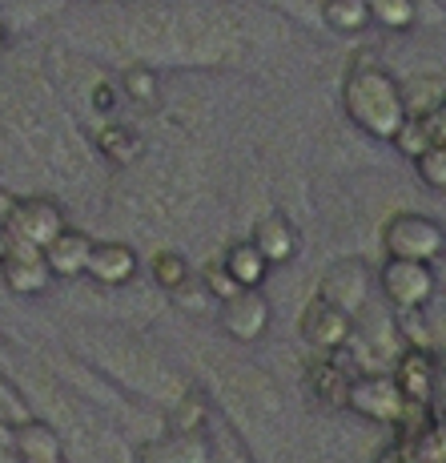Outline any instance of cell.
Masks as SVG:
<instances>
[{"mask_svg":"<svg viewBox=\"0 0 446 463\" xmlns=\"http://www.w3.org/2000/svg\"><path fill=\"white\" fill-rule=\"evenodd\" d=\"M0 279H5V287L13 290V295L33 298V295H41V290L49 287L52 274H49V266H44V250H41V246H33V242H24V238L8 234L5 258H0Z\"/></svg>","mask_w":446,"mask_h":463,"instance_id":"8992f818","label":"cell"},{"mask_svg":"<svg viewBox=\"0 0 446 463\" xmlns=\"http://www.w3.org/2000/svg\"><path fill=\"white\" fill-rule=\"evenodd\" d=\"M141 463H209V443L201 431H173V439L141 451Z\"/></svg>","mask_w":446,"mask_h":463,"instance_id":"2e32d148","label":"cell"},{"mask_svg":"<svg viewBox=\"0 0 446 463\" xmlns=\"http://www.w3.org/2000/svg\"><path fill=\"white\" fill-rule=\"evenodd\" d=\"M88 250H93V238H88L85 230L65 226L49 246H44V266H49L52 279H81Z\"/></svg>","mask_w":446,"mask_h":463,"instance_id":"4fadbf2b","label":"cell"},{"mask_svg":"<svg viewBox=\"0 0 446 463\" xmlns=\"http://www.w3.org/2000/svg\"><path fill=\"white\" fill-rule=\"evenodd\" d=\"M85 274L93 282H101V287H129L137 279V254L125 242H93Z\"/></svg>","mask_w":446,"mask_h":463,"instance_id":"7c38bea8","label":"cell"},{"mask_svg":"<svg viewBox=\"0 0 446 463\" xmlns=\"http://www.w3.org/2000/svg\"><path fill=\"white\" fill-rule=\"evenodd\" d=\"M418 118L426 121V133H431V141L446 146V101H439L431 113H418Z\"/></svg>","mask_w":446,"mask_h":463,"instance_id":"f546056e","label":"cell"},{"mask_svg":"<svg viewBox=\"0 0 446 463\" xmlns=\"http://www.w3.org/2000/svg\"><path fill=\"white\" fill-rule=\"evenodd\" d=\"M366 290H370V266L362 258H338L326 266L322 282H318V298L334 302L346 315L366 307Z\"/></svg>","mask_w":446,"mask_h":463,"instance_id":"ba28073f","label":"cell"},{"mask_svg":"<svg viewBox=\"0 0 446 463\" xmlns=\"http://www.w3.org/2000/svg\"><path fill=\"white\" fill-rule=\"evenodd\" d=\"M5 234H13V238H24V242H33V246H49L52 238L60 234V230L69 226V213L60 202H52V198H44V194H29V198H13L8 202V210H5Z\"/></svg>","mask_w":446,"mask_h":463,"instance_id":"277c9868","label":"cell"},{"mask_svg":"<svg viewBox=\"0 0 446 463\" xmlns=\"http://www.w3.org/2000/svg\"><path fill=\"white\" fill-rule=\"evenodd\" d=\"M201 420H205V403L198 395H185L181 411L173 415V431H201Z\"/></svg>","mask_w":446,"mask_h":463,"instance_id":"83f0119b","label":"cell"},{"mask_svg":"<svg viewBox=\"0 0 446 463\" xmlns=\"http://www.w3.org/2000/svg\"><path fill=\"white\" fill-rule=\"evenodd\" d=\"M298 331L314 351L338 354V351H346V343H350V335H354V315H346V310H338L334 302L314 295L306 302V310H302Z\"/></svg>","mask_w":446,"mask_h":463,"instance_id":"52a82bcc","label":"cell"},{"mask_svg":"<svg viewBox=\"0 0 446 463\" xmlns=\"http://www.w3.org/2000/svg\"><path fill=\"white\" fill-rule=\"evenodd\" d=\"M221 266L229 270V279L237 282L242 290H262V282H265V274H270V262L262 258V250H257L254 242H229L226 246V254L218 258Z\"/></svg>","mask_w":446,"mask_h":463,"instance_id":"9a60e30c","label":"cell"},{"mask_svg":"<svg viewBox=\"0 0 446 463\" xmlns=\"http://www.w3.org/2000/svg\"><path fill=\"white\" fill-rule=\"evenodd\" d=\"M5 246H8V234H5V222H0V258H5Z\"/></svg>","mask_w":446,"mask_h":463,"instance_id":"e575fe53","label":"cell"},{"mask_svg":"<svg viewBox=\"0 0 446 463\" xmlns=\"http://www.w3.org/2000/svg\"><path fill=\"white\" fill-rule=\"evenodd\" d=\"M8 49V21H5V8H0V52Z\"/></svg>","mask_w":446,"mask_h":463,"instance_id":"1f68e13d","label":"cell"},{"mask_svg":"<svg viewBox=\"0 0 446 463\" xmlns=\"http://www.w3.org/2000/svg\"><path fill=\"white\" fill-rule=\"evenodd\" d=\"M249 242L262 250V258L270 266H285L293 254L302 250V234H298V226L290 222V213H282V210H270V213H262V218L254 222V234H249Z\"/></svg>","mask_w":446,"mask_h":463,"instance_id":"30bf717a","label":"cell"},{"mask_svg":"<svg viewBox=\"0 0 446 463\" xmlns=\"http://www.w3.org/2000/svg\"><path fill=\"white\" fill-rule=\"evenodd\" d=\"M218 326L234 343H257L270 326V302L262 298V290H237L234 298L218 302Z\"/></svg>","mask_w":446,"mask_h":463,"instance_id":"9c48e42d","label":"cell"},{"mask_svg":"<svg viewBox=\"0 0 446 463\" xmlns=\"http://www.w3.org/2000/svg\"><path fill=\"white\" fill-rule=\"evenodd\" d=\"M21 463H65V456H33V459H21Z\"/></svg>","mask_w":446,"mask_h":463,"instance_id":"836d02e7","label":"cell"},{"mask_svg":"<svg viewBox=\"0 0 446 463\" xmlns=\"http://www.w3.org/2000/svg\"><path fill=\"white\" fill-rule=\"evenodd\" d=\"M8 443H13L16 459H33V456H65V448H60V435L52 431L49 423L41 420H21L8 431Z\"/></svg>","mask_w":446,"mask_h":463,"instance_id":"e0dca14e","label":"cell"},{"mask_svg":"<svg viewBox=\"0 0 446 463\" xmlns=\"http://www.w3.org/2000/svg\"><path fill=\"white\" fill-rule=\"evenodd\" d=\"M414 165H418V177H423L431 190H446V146L431 141V146L414 157Z\"/></svg>","mask_w":446,"mask_h":463,"instance_id":"cb8c5ba5","label":"cell"},{"mask_svg":"<svg viewBox=\"0 0 446 463\" xmlns=\"http://www.w3.org/2000/svg\"><path fill=\"white\" fill-rule=\"evenodd\" d=\"M439 391H442V395H446V354H442V359H439V387H434V395H439Z\"/></svg>","mask_w":446,"mask_h":463,"instance_id":"d6a6232c","label":"cell"},{"mask_svg":"<svg viewBox=\"0 0 446 463\" xmlns=\"http://www.w3.org/2000/svg\"><path fill=\"white\" fill-rule=\"evenodd\" d=\"M378 287L395 310H418L434 298V270L431 262H414V258H386L378 270Z\"/></svg>","mask_w":446,"mask_h":463,"instance_id":"5b68a950","label":"cell"},{"mask_svg":"<svg viewBox=\"0 0 446 463\" xmlns=\"http://www.w3.org/2000/svg\"><path fill=\"white\" fill-rule=\"evenodd\" d=\"M395 383L403 387L406 403L431 407L434 387H439V359H434L426 346H410V351H403V359H398V367H395Z\"/></svg>","mask_w":446,"mask_h":463,"instance_id":"8fae6325","label":"cell"},{"mask_svg":"<svg viewBox=\"0 0 446 463\" xmlns=\"http://www.w3.org/2000/svg\"><path fill=\"white\" fill-rule=\"evenodd\" d=\"M382 246L390 258H414V262H434L446 250V230L426 213L403 210L382 226Z\"/></svg>","mask_w":446,"mask_h":463,"instance_id":"7a4b0ae2","label":"cell"},{"mask_svg":"<svg viewBox=\"0 0 446 463\" xmlns=\"http://www.w3.org/2000/svg\"><path fill=\"white\" fill-rule=\"evenodd\" d=\"M370 24H382L390 33H406L418 24L414 0H370Z\"/></svg>","mask_w":446,"mask_h":463,"instance_id":"44dd1931","label":"cell"},{"mask_svg":"<svg viewBox=\"0 0 446 463\" xmlns=\"http://www.w3.org/2000/svg\"><path fill=\"white\" fill-rule=\"evenodd\" d=\"M390 141H395L398 154H406L410 162H414V157L423 154L426 146H431V133H426V121L418 118V113H410V118L403 121V126H398V133H395Z\"/></svg>","mask_w":446,"mask_h":463,"instance_id":"7402d4cb","label":"cell"},{"mask_svg":"<svg viewBox=\"0 0 446 463\" xmlns=\"http://www.w3.org/2000/svg\"><path fill=\"white\" fill-rule=\"evenodd\" d=\"M342 109L362 133L378 141H390L398 126L410 118L406 113V89L395 81V73H386L374 61H354L350 73L342 81Z\"/></svg>","mask_w":446,"mask_h":463,"instance_id":"6da1fadb","label":"cell"},{"mask_svg":"<svg viewBox=\"0 0 446 463\" xmlns=\"http://www.w3.org/2000/svg\"><path fill=\"white\" fill-rule=\"evenodd\" d=\"M113 101H117L113 85H97V89H93V105H97L101 113H113Z\"/></svg>","mask_w":446,"mask_h":463,"instance_id":"4dcf8cb0","label":"cell"},{"mask_svg":"<svg viewBox=\"0 0 446 463\" xmlns=\"http://www.w3.org/2000/svg\"><path fill=\"white\" fill-rule=\"evenodd\" d=\"M374 463H423V459H418V451H414V439L398 435L395 443H386V448L374 456Z\"/></svg>","mask_w":446,"mask_h":463,"instance_id":"f1b7e54d","label":"cell"},{"mask_svg":"<svg viewBox=\"0 0 446 463\" xmlns=\"http://www.w3.org/2000/svg\"><path fill=\"white\" fill-rule=\"evenodd\" d=\"M169 298H173L181 310H190V315H198L205 302H213V295L205 290V282H201V274H190L185 282H177V287L169 290Z\"/></svg>","mask_w":446,"mask_h":463,"instance_id":"484cf974","label":"cell"},{"mask_svg":"<svg viewBox=\"0 0 446 463\" xmlns=\"http://www.w3.org/2000/svg\"><path fill=\"white\" fill-rule=\"evenodd\" d=\"M201 282H205V290L213 295V302H226V298H234L237 290H242L234 279H229V270L221 262H205L201 266Z\"/></svg>","mask_w":446,"mask_h":463,"instance_id":"4316f807","label":"cell"},{"mask_svg":"<svg viewBox=\"0 0 446 463\" xmlns=\"http://www.w3.org/2000/svg\"><path fill=\"white\" fill-rule=\"evenodd\" d=\"M306 387H310V395H314L322 407H346L350 371H346L334 354H326V359H314L306 367Z\"/></svg>","mask_w":446,"mask_h":463,"instance_id":"5bb4252c","label":"cell"},{"mask_svg":"<svg viewBox=\"0 0 446 463\" xmlns=\"http://www.w3.org/2000/svg\"><path fill=\"white\" fill-rule=\"evenodd\" d=\"M121 89H125V97H129L133 105H141V109H157V105H162V77H157L149 65L125 69Z\"/></svg>","mask_w":446,"mask_h":463,"instance_id":"ffe728a7","label":"cell"},{"mask_svg":"<svg viewBox=\"0 0 446 463\" xmlns=\"http://www.w3.org/2000/svg\"><path fill=\"white\" fill-rule=\"evenodd\" d=\"M97 149H101V157L109 165H133L141 157V137H137V129H129L125 121H105L101 129H97Z\"/></svg>","mask_w":446,"mask_h":463,"instance_id":"ac0fdd59","label":"cell"},{"mask_svg":"<svg viewBox=\"0 0 446 463\" xmlns=\"http://www.w3.org/2000/svg\"><path fill=\"white\" fill-rule=\"evenodd\" d=\"M346 407L354 415H362L366 423H382L395 427L406 411V395L395 383V375H382V371H366V375H350L346 387Z\"/></svg>","mask_w":446,"mask_h":463,"instance_id":"3957f363","label":"cell"},{"mask_svg":"<svg viewBox=\"0 0 446 463\" xmlns=\"http://www.w3.org/2000/svg\"><path fill=\"white\" fill-rule=\"evenodd\" d=\"M414 451L423 463H446V423L431 415V423L414 435Z\"/></svg>","mask_w":446,"mask_h":463,"instance_id":"603a6c76","label":"cell"},{"mask_svg":"<svg viewBox=\"0 0 446 463\" xmlns=\"http://www.w3.org/2000/svg\"><path fill=\"white\" fill-rule=\"evenodd\" d=\"M190 274H193V270H190V262H185V258L177 254V250L153 254V282H157L162 290H173L177 282H185Z\"/></svg>","mask_w":446,"mask_h":463,"instance_id":"d4e9b609","label":"cell"},{"mask_svg":"<svg viewBox=\"0 0 446 463\" xmlns=\"http://www.w3.org/2000/svg\"><path fill=\"white\" fill-rule=\"evenodd\" d=\"M322 21L342 37H354L370 24V0H322Z\"/></svg>","mask_w":446,"mask_h":463,"instance_id":"d6986e66","label":"cell"}]
</instances>
